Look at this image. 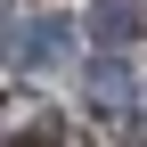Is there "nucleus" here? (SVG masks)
<instances>
[{"instance_id":"f257e3e1","label":"nucleus","mask_w":147,"mask_h":147,"mask_svg":"<svg viewBox=\"0 0 147 147\" xmlns=\"http://www.w3.org/2000/svg\"><path fill=\"white\" fill-rule=\"evenodd\" d=\"M82 16H8V74L16 82H41V74H57L82 57Z\"/></svg>"},{"instance_id":"f03ea898","label":"nucleus","mask_w":147,"mask_h":147,"mask_svg":"<svg viewBox=\"0 0 147 147\" xmlns=\"http://www.w3.org/2000/svg\"><path fill=\"white\" fill-rule=\"evenodd\" d=\"M82 98L98 106V115H131V106H139L131 57H123V49H90V57H82Z\"/></svg>"},{"instance_id":"7ed1b4c3","label":"nucleus","mask_w":147,"mask_h":147,"mask_svg":"<svg viewBox=\"0 0 147 147\" xmlns=\"http://www.w3.org/2000/svg\"><path fill=\"white\" fill-rule=\"evenodd\" d=\"M82 33L98 49H131L147 33V0H90V8H82Z\"/></svg>"},{"instance_id":"20e7f679","label":"nucleus","mask_w":147,"mask_h":147,"mask_svg":"<svg viewBox=\"0 0 147 147\" xmlns=\"http://www.w3.org/2000/svg\"><path fill=\"white\" fill-rule=\"evenodd\" d=\"M8 147H65V115L25 90V98L8 106Z\"/></svg>"}]
</instances>
